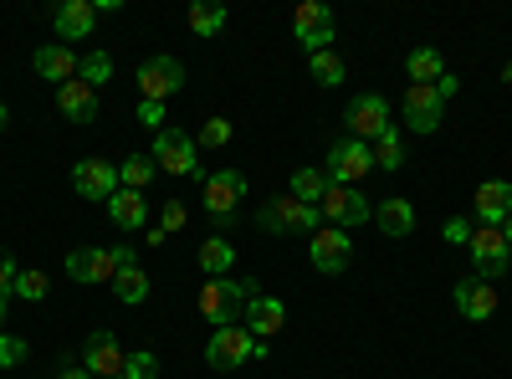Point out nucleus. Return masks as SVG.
<instances>
[{"label": "nucleus", "mask_w": 512, "mask_h": 379, "mask_svg": "<svg viewBox=\"0 0 512 379\" xmlns=\"http://www.w3.org/2000/svg\"><path fill=\"white\" fill-rule=\"evenodd\" d=\"M251 298H256V282H251V277H246V282L205 277V287H200V318H205L210 328H231V323L246 313Z\"/></svg>", "instance_id": "obj_1"}, {"label": "nucleus", "mask_w": 512, "mask_h": 379, "mask_svg": "<svg viewBox=\"0 0 512 379\" xmlns=\"http://www.w3.org/2000/svg\"><path fill=\"white\" fill-rule=\"evenodd\" d=\"M256 226L272 231V236H297V231H318L323 226V210L318 205H303V200H292V195H272L256 205Z\"/></svg>", "instance_id": "obj_2"}, {"label": "nucleus", "mask_w": 512, "mask_h": 379, "mask_svg": "<svg viewBox=\"0 0 512 379\" xmlns=\"http://www.w3.org/2000/svg\"><path fill=\"white\" fill-rule=\"evenodd\" d=\"M251 359H267V344L256 339L251 328H216L210 333V344H205V364L210 369H241V364H251Z\"/></svg>", "instance_id": "obj_3"}, {"label": "nucleus", "mask_w": 512, "mask_h": 379, "mask_svg": "<svg viewBox=\"0 0 512 379\" xmlns=\"http://www.w3.org/2000/svg\"><path fill=\"white\" fill-rule=\"evenodd\" d=\"M292 31H297V47H303L308 57L328 52V41H338V21H333V11L323 6V0H303V6L292 11Z\"/></svg>", "instance_id": "obj_4"}, {"label": "nucleus", "mask_w": 512, "mask_h": 379, "mask_svg": "<svg viewBox=\"0 0 512 379\" xmlns=\"http://www.w3.org/2000/svg\"><path fill=\"white\" fill-rule=\"evenodd\" d=\"M323 221L328 226H338V231H349V226H364V221H374V200L359 190V185H328V195H323Z\"/></svg>", "instance_id": "obj_5"}, {"label": "nucleus", "mask_w": 512, "mask_h": 379, "mask_svg": "<svg viewBox=\"0 0 512 379\" xmlns=\"http://www.w3.org/2000/svg\"><path fill=\"white\" fill-rule=\"evenodd\" d=\"M154 164L169 175H200V144L185 134V129H164L154 134Z\"/></svg>", "instance_id": "obj_6"}, {"label": "nucleus", "mask_w": 512, "mask_h": 379, "mask_svg": "<svg viewBox=\"0 0 512 379\" xmlns=\"http://www.w3.org/2000/svg\"><path fill=\"white\" fill-rule=\"evenodd\" d=\"M328 185H359L369 170H374V149L369 144H359V139H338L333 149H328Z\"/></svg>", "instance_id": "obj_7"}, {"label": "nucleus", "mask_w": 512, "mask_h": 379, "mask_svg": "<svg viewBox=\"0 0 512 379\" xmlns=\"http://www.w3.org/2000/svg\"><path fill=\"white\" fill-rule=\"evenodd\" d=\"M466 251H472V267H477V277H482V282H502V272H507V262H512V246L502 241V231H497V226L472 231Z\"/></svg>", "instance_id": "obj_8"}, {"label": "nucleus", "mask_w": 512, "mask_h": 379, "mask_svg": "<svg viewBox=\"0 0 512 379\" xmlns=\"http://www.w3.org/2000/svg\"><path fill=\"white\" fill-rule=\"evenodd\" d=\"M185 88V67L175 62V57H149L144 67H139V93L149 98V103H164V98H175Z\"/></svg>", "instance_id": "obj_9"}, {"label": "nucleus", "mask_w": 512, "mask_h": 379, "mask_svg": "<svg viewBox=\"0 0 512 379\" xmlns=\"http://www.w3.org/2000/svg\"><path fill=\"white\" fill-rule=\"evenodd\" d=\"M308 257H313L318 272L338 277V272L354 262V241H349V231H338V226H318V231H313V246H308Z\"/></svg>", "instance_id": "obj_10"}, {"label": "nucleus", "mask_w": 512, "mask_h": 379, "mask_svg": "<svg viewBox=\"0 0 512 379\" xmlns=\"http://www.w3.org/2000/svg\"><path fill=\"white\" fill-rule=\"evenodd\" d=\"M67 277L82 282V287L113 282V277H118V267H113V246H72V251H67Z\"/></svg>", "instance_id": "obj_11"}, {"label": "nucleus", "mask_w": 512, "mask_h": 379, "mask_svg": "<svg viewBox=\"0 0 512 379\" xmlns=\"http://www.w3.org/2000/svg\"><path fill=\"white\" fill-rule=\"evenodd\" d=\"M246 195V175L241 170H216V175H205V210L216 221H236V205Z\"/></svg>", "instance_id": "obj_12"}, {"label": "nucleus", "mask_w": 512, "mask_h": 379, "mask_svg": "<svg viewBox=\"0 0 512 379\" xmlns=\"http://www.w3.org/2000/svg\"><path fill=\"white\" fill-rule=\"evenodd\" d=\"M123 344H118V333L113 328H93V339H88V349H82V369H88L93 379H118V369H123Z\"/></svg>", "instance_id": "obj_13"}, {"label": "nucleus", "mask_w": 512, "mask_h": 379, "mask_svg": "<svg viewBox=\"0 0 512 379\" xmlns=\"http://www.w3.org/2000/svg\"><path fill=\"white\" fill-rule=\"evenodd\" d=\"M349 139H359V144H374L384 129H390V103H384L379 93H359L354 103H349Z\"/></svg>", "instance_id": "obj_14"}, {"label": "nucleus", "mask_w": 512, "mask_h": 379, "mask_svg": "<svg viewBox=\"0 0 512 379\" xmlns=\"http://www.w3.org/2000/svg\"><path fill=\"white\" fill-rule=\"evenodd\" d=\"M72 190L82 195V200H113V190H118V164H108V159H82V164H72Z\"/></svg>", "instance_id": "obj_15"}, {"label": "nucleus", "mask_w": 512, "mask_h": 379, "mask_svg": "<svg viewBox=\"0 0 512 379\" xmlns=\"http://www.w3.org/2000/svg\"><path fill=\"white\" fill-rule=\"evenodd\" d=\"M451 303H456V313H461V318L487 323V318L497 313V287H492V282H482V277H461V282H456V292H451Z\"/></svg>", "instance_id": "obj_16"}, {"label": "nucleus", "mask_w": 512, "mask_h": 379, "mask_svg": "<svg viewBox=\"0 0 512 379\" xmlns=\"http://www.w3.org/2000/svg\"><path fill=\"white\" fill-rule=\"evenodd\" d=\"M52 26L62 36V47H67V41H88L93 26H98V6H93V0H62V6L52 11Z\"/></svg>", "instance_id": "obj_17"}, {"label": "nucleus", "mask_w": 512, "mask_h": 379, "mask_svg": "<svg viewBox=\"0 0 512 379\" xmlns=\"http://www.w3.org/2000/svg\"><path fill=\"white\" fill-rule=\"evenodd\" d=\"M405 129L410 134H436L441 129V98H436V88L410 82V93H405Z\"/></svg>", "instance_id": "obj_18"}, {"label": "nucleus", "mask_w": 512, "mask_h": 379, "mask_svg": "<svg viewBox=\"0 0 512 379\" xmlns=\"http://www.w3.org/2000/svg\"><path fill=\"white\" fill-rule=\"evenodd\" d=\"M472 210H477L482 226H497L502 231V221L512 216V185L507 180H482L477 195H472Z\"/></svg>", "instance_id": "obj_19"}, {"label": "nucleus", "mask_w": 512, "mask_h": 379, "mask_svg": "<svg viewBox=\"0 0 512 379\" xmlns=\"http://www.w3.org/2000/svg\"><path fill=\"white\" fill-rule=\"evenodd\" d=\"M57 108H62L67 123H98V93L88 88V82H77V77L57 88Z\"/></svg>", "instance_id": "obj_20"}, {"label": "nucleus", "mask_w": 512, "mask_h": 379, "mask_svg": "<svg viewBox=\"0 0 512 379\" xmlns=\"http://www.w3.org/2000/svg\"><path fill=\"white\" fill-rule=\"evenodd\" d=\"M77 52L72 47H62V41H52V47H36V57H31V67H36V77H47V82H72L77 77Z\"/></svg>", "instance_id": "obj_21"}, {"label": "nucleus", "mask_w": 512, "mask_h": 379, "mask_svg": "<svg viewBox=\"0 0 512 379\" xmlns=\"http://www.w3.org/2000/svg\"><path fill=\"white\" fill-rule=\"evenodd\" d=\"M108 221L118 226V231H139L144 221H149V205H144V190H113V200H108Z\"/></svg>", "instance_id": "obj_22"}, {"label": "nucleus", "mask_w": 512, "mask_h": 379, "mask_svg": "<svg viewBox=\"0 0 512 379\" xmlns=\"http://www.w3.org/2000/svg\"><path fill=\"white\" fill-rule=\"evenodd\" d=\"M282 323H287L282 298H267V292H256V298L246 303V328H256V339H272Z\"/></svg>", "instance_id": "obj_23"}, {"label": "nucleus", "mask_w": 512, "mask_h": 379, "mask_svg": "<svg viewBox=\"0 0 512 379\" xmlns=\"http://www.w3.org/2000/svg\"><path fill=\"white\" fill-rule=\"evenodd\" d=\"M374 221H379V231L384 236H410L415 231V205L410 200H379V210H374Z\"/></svg>", "instance_id": "obj_24"}, {"label": "nucleus", "mask_w": 512, "mask_h": 379, "mask_svg": "<svg viewBox=\"0 0 512 379\" xmlns=\"http://www.w3.org/2000/svg\"><path fill=\"white\" fill-rule=\"evenodd\" d=\"M369 149H374V170H405V129L400 123H390Z\"/></svg>", "instance_id": "obj_25"}, {"label": "nucleus", "mask_w": 512, "mask_h": 379, "mask_svg": "<svg viewBox=\"0 0 512 379\" xmlns=\"http://www.w3.org/2000/svg\"><path fill=\"white\" fill-rule=\"evenodd\" d=\"M405 72H410V82H420V88H436V82L446 77V57L431 52V47H415L405 57Z\"/></svg>", "instance_id": "obj_26"}, {"label": "nucleus", "mask_w": 512, "mask_h": 379, "mask_svg": "<svg viewBox=\"0 0 512 379\" xmlns=\"http://www.w3.org/2000/svg\"><path fill=\"white\" fill-rule=\"evenodd\" d=\"M231 267H236V246H231L226 236L200 241V272H205V277H226Z\"/></svg>", "instance_id": "obj_27"}, {"label": "nucleus", "mask_w": 512, "mask_h": 379, "mask_svg": "<svg viewBox=\"0 0 512 379\" xmlns=\"http://www.w3.org/2000/svg\"><path fill=\"white\" fill-rule=\"evenodd\" d=\"M190 31L205 36V41H216L226 31V6H216V0H195L190 6Z\"/></svg>", "instance_id": "obj_28"}, {"label": "nucleus", "mask_w": 512, "mask_h": 379, "mask_svg": "<svg viewBox=\"0 0 512 379\" xmlns=\"http://www.w3.org/2000/svg\"><path fill=\"white\" fill-rule=\"evenodd\" d=\"M154 175H159L154 154H128V159L118 164V185H123V190H144Z\"/></svg>", "instance_id": "obj_29"}, {"label": "nucleus", "mask_w": 512, "mask_h": 379, "mask_svg": "<svg viewBox=\"0 0 512 379\" xmlns=\"http://www.w3.org/2000/svg\"><path fill=\"white\" fill-rule=\"evenodd\" d=\"M323 195H328V175H323V170H297V175H292V200L323 205Z\"/></svg>", "instance_id": "obj_30"}, {"label": "nucleus", "mask_w": 512, "mask_h": 379, "mask_svg": "<svg viewBox=\"0 0 512 379\" xmlns=\"http://www.w3.org/2000/svg\"><path fill=\"white\" fill-rule=\"evenodd\" d=\"M113 292H118V303L139 308V303L149 298V277H144L139 267H128V272H118V277H113Z\"/></svg>", "instance_id": "obj_31"}, {"label": "nucleus", "mask_w": 512, "mask_h": 379, "mask_svg": "<svg viewBox=\"0 0 512 379\" xmlns=\"http://www.w3.org/2000/svg\"><path fill=\"white\" fill-rule=\"evenodd\" d=\"M108 77H113V57H108V52H88V57L77 62V82H88L93 93L103 88Z\"/></svg>", "instance_id": "obj_32"}, {"label": "nucleus", "mask_w": 512, "mask_h": 379, "mask_svg": "<svg viewBox=\"0 0 512 379\" xmlns=\"http://www.w3.org/2000/svg\"><path fill=\"white\" fill-rule=\"evenodd\" d=\"M308 72H313L318 88H338V82H344V62H338V52H318L308 62Z\"/></svg>", "instance_id": "obj_33"}, {"label": "nucleus", "mask_w": 512, "mask_h": 379, "mask_svg": "<svg viewBox=\"0 0 512 379\" xmlns=\"http://www.w3.org/2000/svg\"><path fill=\"white\" fill-rule=\"evenodd\" d=\"M118 379H159V359H154L149 349L128 354V359H123V369H118Z\"/></svg>", "instance_id": "obj_34"}, {"label": "nucleus", "mask_w": 512, "mask_h": 379, "mask_svg": "<svg viewBox=\"0 0 512 379\" xmlns=\"http://www.w3.org/2000/svg\"><path fill=\"white\" fill-rule=\"evenodd\" d=\"M11 292H16V298H26V303H41V298H47V272H21Z\"/></svg>", "instance_id": "obj_35"}, {"label": "nucleus", "mask_w": 512, "mask_h": 379, "mask_svg": "<svg viewBox=\"0 0 512 379\" xmlns=\"http://www.w3.org/2000/svg\"><path fill=\"white\" fill-rule=\"evenodd\" d=\"M16 364H26V339L0 333V369H16Z\"/></svg>", "instance_id": "obj_36"}, {"label": "nucleus", "mask_w": 512, "mask_h": 379, "mask_svg": "<svg viewBox=\"0 0 512 379\" xmlns=\"http://www.w3.org/2000/svg\"><path fill=\"white\" fill-rule=\"evenodd\" d=\"M185 221H190V210L180 205V200H164V210H159V231L169 236V231H185Z\"/></svg>", "instance_id": "obj_37"}, {"label": "nucleus", "mask_w": 512, "mask_h": 379, "mask_svg": "<svg viewBox=\"0 0 512 379\" xmlns=\"http://www.w3.org/2000/svg\"><path fill=\"white\" fill-rule=\"evenodd\" d=\"M200 144H205V149H226V144H231V123H226V118H210L205 129H200Z\"/></svg>", "instance_id": "obj_38"}, {"label": "nucleus", "mask_w": 512, "mask_h": 379, "mask_svg": "<svg viewBox=\"0 0 512 379\" xmlns=\"http://www.w3.org/2000/svg\"><path fill=\"white\" fill-rule=\"evenodd\" d=\"M16 277H21L16 257H11V251H0V298H11V287H16Z\"/></svg>", "instance_id": "obj_39"}, {"label": "nucleus", "mask_w": 512, "mask_h": 379, "mask_svg": "<svg viewBox=\"0 0 512 379\" xmlns=\"http://www.w3.org/2000/svg\"><path fill=\"white\" fill-rule=\"evenodd\" d=\"M139 123L159 134V129H164V103H149V98H144V103H139Z\"/></svg>", "instance_id": "obj_40"}, {"label": "nucleus", "mask_w": 512, "mask_h": 379, "mask_svg": "<svg viewBox=\"0 0 512 379\" xmlns=\"http://www.w3.org/2000/svg\"><path fill=\"white\" fill-rule=\"evenodd\" d=\"M472 231H477V226L466 221V216H451V221H446V241H456V246H466V241H472Z\"/></svg>", "instance_id": "obj_41"}, {"label": "nucleus", "mask_w": 512, "mask_h": 379, "mask_svg": "<svg viewBox=\"0 0 512 379\" xmlns=\"http://www.w3.org/2000/svg\"><path fill=\"white\" fill-rule=\"evenodd\" d=\"M113 267H118V272L139 267V262H134V246H113Z\"/></svg>", "instance_id": "obj_42"}, {"label": "nucleus", "mask_w": 512, "mask_h": 379, "mask_svg": "<svg viewBox=\"0 0 512 379\" xmlns=\"http://www.w3.org/2000/svg\"><path fill=\"white\" fill-rule=\"evenodd\" d=\"M456 88H461V82H456V77H451V72H446V77H441V82H436V98H441V103H446V98H456Z\"/></svg>", "instance_id": "obj_43"}, {"label": "nucleus", "mask_w": 512, "mask_h": 379, "mask_svg": "<svg viewBox=\"0 0 512 379\" xmlns=\"http://www.w3.org/2000/svg\"><path fill=\"white\" fill-rule=\"evenodd\" d=\"M57 379H93V374H88V369H77V364H62Z\"/></svg>", "instance_id": "obj_44"}, {"label": "nucleus", "mask_w": 512, "mask_h": 379, "mask_svg": "<svg viewBox=\"0 0 512 379\" xmlns=\"http://www.w3.org/2000/svg\"><path fill=\"white\" fill-rule=\"evenodd\" d=\"M6 123H11V108H6V103H0V134H6Z\"/></svg>", "instance_id": "obj_45"}, {"label": "nucleus", "mask_w": 512, "mask_h": 379, "mask_svg": "<svg viewBox=\"0 0 512 379\" xmlns=\"http://www.w3.org/2000/svg\"><path fill=\"white\" fill-rule=\"evenodd\" d=\"M502 241H507V246H512V216H507V221H502Z\"/></svg>", "instance_id": "obj_46"}, {"label": "nucleus", "mask_w": 512, "mask_h": 379, "mask_svg": "<svg viewBox=\"0 0 512 379\" xmlns=\"http://www.w3.org/2000/svg\"><path fill=\"white\" fill-rule=\"evenodd\" d=\"M0 323H6V298H0Z\"/></svg>", "instance_id": "obj_47"}]
</instances>
